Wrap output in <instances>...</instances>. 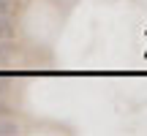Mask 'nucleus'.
Wrapping results in <instances>:
<instances>
[{
    "label": "nucleus",
    "mask_w": 147,
    "mask_h": 136,
    "mask_svg": "<svg viewBox=\"0 0 147 136\" xmlns=\"http://www.w3.org/2000/svg\"><path fill=\"white\" fill-rule=\"evenodd\" d=\"M3 14H11V3L8 0H0V16Z\"/></svg>",
    "instance_id": "nucleus-4"
},
{
    "label": "nucleus",
    "mask_w": 147,
    "mask_h": 136,
    "mask_svg": "<svg viewBox=\"0 0 147 136\" xmlns=\"http://www.w3.org/2000/svg\"><path fill=\"white\" fill-rule=\"evenodd\" d=\"M8 114V109H5V104H0V117H5Z\"/></svg>",
    "instance_id": "nucleus-5"
},
{
    "label": "nucleus",
    "mask_w": 147,
    "mask_h": 136,
    "mask_svg": "<svg viewBox=\"0 0 147 136\" xmlns=\"http://www.w3.org/2000/svg\"><path fill=\"white\" fill-rule=\"evenodd\" d=\"M8 57H11V46L8 44H0V65L8 63Z\"/></svg>",
    "instance_id": "nucleus-3"
},
{
    "label": "nucleus",
    "mask_w": 147,
    "mask_h": 136,
    "mask_svg": "<svg viewBox=\"0 0 147 136\" xmlns=\"http://www.w3.org/2000/svg\"><path fill=\"white\" fill-rule=\"evenodd\" d=\"M8 133H19V125L11 120H0V136H8Z\"/></svg>",
    "instance_id": "nucleus-2"
},
{
    "label": "nucleus",
    "mask_w": 147,
    "mask_h": 136,
    "mask_svg": "<svg viewBox=\"0 0 147 136\" xmlns=\"http://www.w3.org/2000/svg\"><path fill=\"white\" fill-rule=\"evenodd\" d=\"M14 33H16V27H14L11 14H3V16H0V41H11Z\"/></svg>",
    "instance_id": "nucleus-1"
},
{
    "label": "nucleus",
    "mask_w": 147,
    "mask_h": 136,
    "mask_svg": "<svg viewBox=\"0 0 147 136\" xmlns=\"http://www.w3.org/2000/svg\"><path fill=\"white\" fill-rule=\"evenodd\" d=\"M3 90H5V84H3V82H0V93H3Z\"/></svg>",
    "instance_id": "nucleus-6"
},
{
    "label": "nucleus",
    "mask_w": 147,
    "mask_h": 136,
    "mask_svg": "<svg viewBox=\"0 0 147 136\" xmlns=\"http://www.w3.org/2000/svg\"><path fill=\"white\" fill-rule=\"evenodd\" d=\"M8 3H11V0H8Z\"/></svg>",
    "instance_id": "nucleus-7"
}]
</instances>
